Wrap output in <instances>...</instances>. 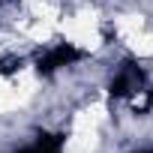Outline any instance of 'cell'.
<instances>
[{
	"label": "cell",
	"mask_w": 153,
	"mask_h": 153,
	"mask_svg": "<svg viewBox=\"0 0 153 153\" xmlns=\"http://www.w3.org/2000/svg\"><path fill=\"white\" fill-rule=\"evenodd\" d=\"M138 30H144V18H141V15H120V18H117V33H120L123 39H129V36L138 33Z\"/></svg>",
	"instance_id": "obj_7"
},
{
	"label": "cell",
	"mask_w": 153,
	"mask_h": 153,
	"mask_svg": "<svg viewBox=\"0 0 153 153\" xmlns=\"http://www.w3.org/2000/svg\"><path fill=\"white\" fill-rule=\"evenodd\" d=\"M54 30L63 33L66 42L78 45L84 51H96L102 45V33L96 27V12H87V9L84 12H75V15H66V18H57Z\"/></svg>",
	"instance_id": "obj_1"
},
{
	"label": "cell",
	"mask_w": 153,
	"mask_h": 153,
	"mask_svg": "<svg viewBox=\"0 0 153 153\" xmlns=\"http://www.w3.org/2000/svg\"><path fill=\"white\" fill-rule=\"evenodd\" d=\"M87 111H90V114H93V117H96L99 123H105V117H108V111H105V102H93V105H90Z\"/></svg>",
	"instance_id": "obj_9"
},
{
	"label": "cell",
	"mask_w": 153,
	"mask_h": 153,
	"mask_svg": "<svg viewBox=\"0 0 153 153\" xmlns=\"http://www.w3.org/2000/svg\"><path fill=\"white\" fill-rule=\"evenodd\" d=\"M27 6H30V12H33L39 21H51V24H57V18H60L57 6L48 3V0H27Z\"/></svg>",
	"instance_id": "obj_5"
},
{
	"label": "cell",
	"mask_w": 153,
	"mask_h": 153,
	"mask_svg": "<svg viewBox=\"0 0 153 153\" xmlns=\"http://www.w3.org/2000/svg\"><path fill=\"white\" fill-rule=\"evenodd\" d=\"M126 42H129V48H132L138 57H153V33L138 30V33H132Z\"/></svg>",
	"instance_id": "obj_4"
},
{
	"label": "cell",
	"mask_w": 153,
	"mask_h": 153,
	"mask_svg": "<svg viewBox=\"0 0 153 153\" xmlns=\"http://www.w3.org/2000/svg\"><path fill=\"white\" fill-rule=\"evenodd\" d=\"M36 93V78L33 72H21L18 78H0V114L18 111L21 105H27V99Z\"/></svg>",
	"instance_id": "obj_2"
},
{
	"label": "cell",
	"mask_w": 153,
	"mask_h": 153,
	"mask_svg": "<svg viewBox=\"0 0 153 153\" xmlns=\"http://www.w3.org/2000/svg\"><path fill=\"white\" fill-rule=\"evenodd\" d=\"M99 132H72L63 144V153H96Z\"/></svg>",
	"instance_id": "obj_3"
},
{
	"label": "cell",
	"mask_w": 153,
	"mask_h": 153,
	"mask_svg": "<svg viewBox=\"0 0 153 153\" xmlns=\"http://www.w3.org/2000/svg\"><path fill=\"white\" fill-rule=\"evenodd\" d=\"M96 129H99V120H96L87 108L72 117V132H96Z\"/></svg>",
	"instance_id": "obj_8"
},
{
	"label": "cell",
	"mask_w": 153,
	"mask_h": 153,
	"mask_svg": "<svg viewBox=\"0 0 153 153\" xmlns=\"http://www.w3.org/2000/svg\"><path fill=\"white\" fill-rule=\"evenodd\" d=\"M24 30H27L30 42H48V39L54 36V24H51V21H39V18H36L33 24H27Z\"/></svg>",
	"instance_id": "obj_6"
}]
</instances>
